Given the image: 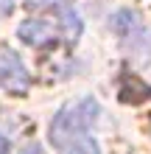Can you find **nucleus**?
Here are the masks:
<instances>
[{"mask_svg":"<svg viewBox=\"0 0 151 154\" xmlns=\"http://www.w3.org/2000/svg\"><path fill=\"white\" fill-rule=\"evenodd\" d=\"M98 115H101V106L92 95H84V98L65 104L50 121V143L59 151H65L67 146L90 137V129L95 126Z\"/></svg>","mask_w":151,"mask_h":154,"instance_id":"f257e3e1","label":"nucleus"},{"mask_svg":"<svg viewBox=\"0 0 151 154\" xmlns=\"http://www.w3.org/2000/svg\"><path fill=\"white\" fill-rule=\"evenodd\" d=\"M0 84H3L8 93H25L31 84L28 79V70L20 62L14 51H3L0 53Z\"/></svg>","mask_w":151,"mask_h":154,"instance_id":"f03ea898","label":"nucleus"},{"mask_svg":"<svg viewBox=\"0 0 151 154\" xmlns=\"http://www.w3.org/2000/svg\"><path fill=\"white\" fill-rule=\"evenodd\" d=\"M112 31H118L123 39H131V37H140L146 28H143V23H140V17L134 11H129V8H123V11L118 14H112Z\"/></svg>","mask_w":151,"mask_h":154,"instance_id":"7ed1b4c3","label":"nucleus"},{"mask_svg":"<svg viewBox=\"0 0 151 154\" xmlns=\"http://www.w3.org/2000/svg\"><path fill=\"white\" fill-rule=\"evenodd\" d=\"M20 39L23 42H31V45H45L53 37V25L50 23H42V20H25L20 25Z\"/></svg>","mask_w":151,"mask_h":154,"instance_id":"20e7f679","label":"nucleus"},{"mask_svg":"<svg viewBox=\"0 0 151 154\" xmlns=\"http://www.w3.org/2000/svg\"><path fill=\"white\" fill-rule=\"evenodd\" d=\"M62 23H65V31H67V39H76L81 34V20L73 8H62Z\"/></svg>","mask_w":151,"mask_h":154,"instance_id":"39448f33","label":"nucleus"},{"mask_svg":"<svg viewBox=\"0 0 151 154\" xmlns=\"http://www.w3.org/2000/svg\"><path fill=\"white\" fill-rule=\"evenodd\" d=\"M62 154H101V151H98V143H95L92 137H84V140L73 143V146H67Z\"/></svg>","mask_w":151,"mask_h":154,"instance_id":"423d86ee","label":"nucleus"},{"mask_svg":"<svg viewBox=\"0 0 151 154\" xmlns=\"http://www.w3.org/2000/svg\"><path fill=\"white\" fill-rule=\"evenodd\" d=\"M20 154H45V149H42L39 143H28V146H25Z\"/></svg>","mask_w":151,"mask_h":154,"instance_id":"0eeeda50","label":"nucleus"},{"mask_svg":"<svg viewBox=\"0 0 151 154\" xmlns=\"http://www.w3.org/2000/svg\"><path fill=\"white\" fill-rule=\"evenodd\" d=\"M6 151H8V140L0 134V154H6Z\"/></svg>","mask_w":151,"mask_h":154,"instance_id":"6e6552de","label":"nucleus"}]
</instances>
